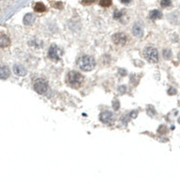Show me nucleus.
Listing matches in <instances>:
<instances>
[{
  "mask_svg": "<svg viewBox=\"0 0 180 180\" xmlns=\"http://www.w3.org/2000/svg\"><path fill=\"white\" fill-rule=\"evenodd\" d=\"M78 66L79 68L84 70V71H90L94 70L95 66H96V61L95 59L91 57V56H82L79 59H78Z\"/></svg>",
  "mask_w": 180,
  "mask_h": 180,
  "instance_id": "obj_1",
  "label": "nucleus"
},
{
  "mask_svg": "<svg viewBox=\"0 0 180 180\" xmlns=\"http://www.w3.org/2000/svg\"><path fill=\"white\" fill-rule=\"evenodd\" d=\"M143 56L148 61L156 63L159 61L158 50L153 47H147L143 50Z\"/></svg>",
  "mask_w": 180,
  "mask_h": 180,
  "instance_id": "obj_2",
  "label": "nucleus"
},
{
  "mask_svg": "<svg viewBox=\"0 0 180 180\" xmlns=\"http://www.w3.org/2000/svg\"><path fill=\"white\" fill-rule=\"evenodd\" d=\"M67 79H68V82L70 86H78L83 81V77L76 71H70L68 74Z\"/></svg>",
  "mask_w": 180,
  "mask_h": 180,
  "instance_id": "obj_3",
  "label": "nucleus"
},
{
  "mask_svg": "<svg viewBox=\"0 0 180 180\" xmlns=\"http://www.w3.org/2000/svg\"><path fill=\"white\" fill-rule=\"evenodd\" d=\"M34 90L40 95H43L44 93H46V91L48 90V83L45 79L43 78H38L34 85Z\"/></svg>",
  "mask_w": 180,
  "mask_h": 180,
  "instance_id": "obj_4",
  "label": "nucleus"
},
{
  "mask_svg": "<svg viewBox=\"0 0 180 180\" xmlns=\"http://www.w3.org/2000/svg\"><path fill=\"white\" fill-rule=\"evenodd\" d=\"M100 121L105 124H112L113 122V115L110 111H105L100 114Z\"/></svg>",
  "mask_w": 180,
  "mask_h": 180,
  "instance_id": "obj_5",
  "label": "nucleus"
},
{
  "mask_svg": "<svg viewBox=\"0 0 180 180\" xmlns=\"http://www.w3.org/2000/svg\"><path fill=\"white\" fill-rule=\"evenodd\" d=\"M48 56L53 59V61H59V59H61V56H59V48L57 47V45L53 44L50 47L49 49V52H48Z\"/></svg>",
  "mask_w": 180,
  "mask_h": 180,
  "instance_id": "obj_6",
  "label": "nucleus"
},
{
  "mask_svg": "<svg viewBox=\"0 0 180 180\" xmlns=\"http://www.w3.org/2000/svg\"><path fill=\"white\" fill-rule=\"evenodd\" d=\"M126 41H127V38H126V35L124 34L117 33V34H115L113 35V42L115 44L124 45L126 43Z\"/></svg>",
  "mask_w": 180,
  "mask_h": 180,
  "instance_id": "obj_7",
  "label": "nucleus"
},
{
  "mask_svg": "<svg viewBox=\"0 0 180 180\" xmlns=\"http://www.w3.org/2000/svg\"><path fill=\"white\" fill-rule=\"evenodd\" d=\"M13 70H14V72H15L17 76L23 77V76H25L26 73H27L26 70H25L23 66H21V65H15L14 68H13Z\"/></svg>",
  "mask_w": 180,
  "mask_h": 180,
  "instance_id": "obj_8",
  "label": "nucleus"
},
{
  "mask_svg": "<svg viewBox=\"0 0 180 180\" xmlns=\"http://www.w3.org/2000/svg\"><path fill=\"white\" fill-rule=\"evenodd\" d=\"M132 32H133V34H134L135 36H138V37H141L142 34H143V30H142L141 26H140L139 23H137V24H135V25L133 26Z\"/></svg>",
  "mask_w": 180,
  "mask_h": 180,
  "instance_id": "obj_9",
  "label": "nucleus"
},
{
  "mask_svg": "<svg viewBox=\"0 0 180 180\" xmlns=\"http://www.w3.org/2000/svg\"><path fill=\"white\" fill-rule=\"evenodd\" d=\"M34 21V16L33 14H27L24 15L23 17V23L25 25H29V24H32Z\"/></svg>",
  "mask_w": 180,
  "mask_h": 180,
  "instance_id": "obj_10",
  "label": "nucleus"
},
{
  "mask_svg": "<svg viewBox=\"0 0 180 180\" xmlns=\"http://www.w3.org/2000/svg\"><path fill=\"white\" fill-rule=\"evenodd\" d=\"M10 76V70L6 66H2L1 67V73H0V77H1L2 79H6Z\"/></svg>",
  "mask_w": 180,
  "mask_h": 180,
  "instance_id": "obj_11",
  "label": "nucleus"
},
{
  "mask_svg": "<svg viewBox=\"0 0 180 180\" xmlns=\"http://www.w3.org/2000/svg\"><path fill=\"white\" fill-rule=\"evenodd\" d=\"M10 44V40L8 38L7 35L6 34H2L1 35V40H0V46H1L2 48L4 47H7Z\"/></svg>",
  "mask_w": 180,
  "mask_h": 180,
  "instance_id": "obj_12",
  "label": "nucleus"
},
{
  "mask_svg": "<svg viewBox=\"0 0 180 180\" xmlns=\"http://www.w3.org/2000/svg\"><path fill=\"white\" fill-rule=\"evenodd\" d=\"M45 10H46V7H45V6L43 5V3L38 2V3L35 4V6H34V11H35V12H37V13H42V12H44Z\"/></svg>",
  "mask_w": 180,
  "mask_h": 180,
  "instance_id": "obj_13",
  "label": "nucleus"
},
{
  "mask_svg": "<svg viewBox=\"0 0 180 180\" xmlns=\"http://www.w3.org/2000/svg\"><path fill=\"white\" fill-rule=\"evenodd\" d=\"M161 15H162V14L159 10H153V11H151V13H149V17H151V19H152V20L159 19V18L161 17Z\"/></svg>",
  "mask_w": 180,
  "mask_h": 180,
  "instance_id": "obj_14",
  "label": "nucleus"
},
{
  "mask_svg": "<svg viewBox=\"0 0 180 180\" xmlns=\"http://www.w3.org/2000/svg\"><path fill=\"white\" fill-rule=\"evenodd\" d=\"M112 5V0H101L100 6L103 7H108Z\"/></svg>",
  "mask_w": 180,
  "mask_h": 180,
  "instance_id": "obj_15",
  "label": "nucleus"
},
{
  "mask_svg": "<svg viewBox=\"0 0 180 180\" xmlns=\"http://www.w3.org/2000/svg\"><path fill=\"white\" fill-rule=\"evenodd\" d=\"M160 5L163 7H168L171 5V0H161Z\"/></svg>",
  "mask_w": 180,
  "mask_h": 180,
  "instance_id": "obj_16",
  "label": "nucleus"
},
{
  "mask_svg": "<svg viewBox=\"0 0 180 180\" xmlns=\"http://www.w3.org/2000/svg\"><path fill=\"white\" fill-rule=\"evenodd\" d=\"M163 56H164L165 59H170L171 58V51L169 50H165L163 51Z\"/></svg>",
  "mask_w": 180,
  "mask_h": 180,
  "instance_id": "obj_17",
  "label": "nucleus"
},
{
  "mask_svg": "<svg viewBox=\"0 0 180 180\" xmlns=\"http://www.w3.org/2000/svg\"><path fill=\"white\" fill-rule=\"evenodd\" d=\"M159 133H160V134H164V133H166L167 132H168V128L166 127V126H164V125H161L160 128H159Z\"/></svg>",
  "mask_w": 180,
  "mask_h": 180,
  "instance_id": "obj_18",
  "label": "nucleus"
},
{
  "mask_svg": "<svg viewBox=\"0 0 180 180\" xmlns=\"http://www.w3.org/2000/svg\"><path fill=\"white\" fill-rule=\"evenodd\" d=\"M113 109H115V110H119V108H120V103H119L118 100H114V101L113 102Z\"/></svg>",
  "mask_w": 180,
  "mask_h": 180,
  "instance_id": "obj_19",
  "label": "nucleus"
},
{
  "mask_svg": "<svg viewBox=\"0 0 180 180\" xmlns=\"http://www.w3.org/2000/svg\"><path fill=\"white\" fill-rule=\"evenodd\" d=\"M93 3H94V0H83V1H82V4L85 5V6L91 5Z\"/></svg>",
  "mask_w": 180,
  "mask_h": 180,
  "instance_id": "obj_20",
  "label": "nucleus"
},
{
  "mask_svg": "<svg viewBox=\"0 0 180 180\" xmlns=\"http://www.w3.org/2000/svg\"><path fill=\"white\" fill-rule=\"evenodd\" d=\"M122 15H123V14H122L121 12H115V13H114V18H115V19L120 18Z\"/></svg>",
  "mask_w": 180,
  "mask_h": 180,
  "instance_id": "obj_21",
  "label": "nucleus"
},
{
  "mask_svg": "<svg viewBox=\"0 0 180 180\" xmlns=\"http://www.w3.org/2000/svg\"><path fill=\"white\" fill-rule=\"evenodd\" d=\"M176 89H174L173 87H170V88H169V90H168V94H169V95H173V94H176Z\"/></svg>",
  "mask_w": 180,
  "mask_h": 180,
  "instance_id": "obj_22",
  "label": "nucleus"
},
{
  "mask_svg": "<svg viewBox=\"0 0 180 180\" xmlns=\"http://www.w3.org/2000/svg\"><path fill=\"white\" fill-rule=\"evenodd\" d=\"M125 90H126V88H125V86H120V87H119V91L121 92V93H125Z\"/></svg>",
  "mask_w": 180,
  "mask_h": 180,
  "instance_id": "obj_23",
  "label": "nucleus"
},
{
  "mask_svg": "<svg viewBox=\"0 0 180 180\" xmlns=\"http://www.w3.org/2000/svg\"><path fill=\"white\" fill-rule=\"evenodd\" d=\"M132 118H134L135 116H137V112H135V111H133V112H132L131 113V114H130Z\"/></svg>",
  "mask_w": 180,
  "mask_h": 180,
  "instance_id": "obj_24",
  "label": "nucleus"
},
{
  "mask_svg": "<svg viewBox=\"0 0 180 180\" xmlns=\"http://www.w3.org/2000/svg\"><path fill=\"white\" fill-rule=\"evenodd\" d=\"M121 1L124 3V4H129L131 2V0H121Z\"/></svg>",
  "mask_w": 180,
  "mask_h": 180,
  "instance_id": "obj_25",
  "label": "nucleus"
},
{
  "mask_svg": "<svg viewBox=\"0 0 180 180\" xmlns=\"http://www.w3.org/2000/svg\"><path fill=\"white\" fill-rule=\"evenodd\" d=\"M178 122H179V123H180V118H179V119H178Z\"/></svg>",
  "mask_w": 180,
  "mask_h": 180,
  "instance_id": "obj_26",
  "label": "nucleus"
}]
</instances>
